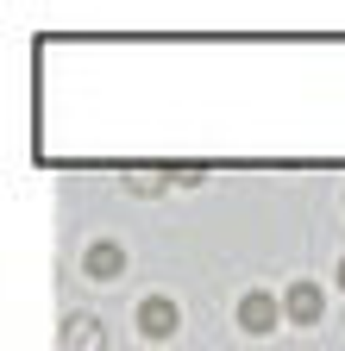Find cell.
I'll use <instances>...</instances> for the list:
<instances>
[{
  "label": "cell",
  "mask_w": 345,
  "mask_h": 351,
  "mask_svg": "<svg viewBox=\"0 0 345 351\" xmlns=\"http://www.w3.org/2000/svg\"><path fill=\"white\" fill-rule=\"evenodd\" d=\"M276 320H283V307H276L270 289H251V295L239 301V326H245V332H270Z\"/></svg>",
  "instance_id": "cell-1"
},
{
  "label": "cell",
  "mask_w": 345,
  "mask_h": 351,
  "mask_svg": "<svg viewBox=\"0 0 345 351\" xmlns=\"http://www.w3.org/2000/svg\"><path fill=\"white\" fill-rule=\"evenodd\" d=\"M176 301H169V295H151L145 307H139V332H151V339H169V332H176Z\"/></svg>",
  "instance_id": "cell-2"
},
{
  "label": "cell",
  "mask_w": 345,
  "mask_h": 351,
  "mask_svg": "<svg viewBox=\"0 0 345 351\" xmlns=\"http://www.w3.org/2000/svg\"><path fill=\"white\" fill-rule=\"evenodd\" d=\"M289 314H295L301 326H314V320H320V289H314V282H295V289H289Z\"/></svg>",
  "instance_id": "cell-3"
},
{
  "label": "cell",
  "mask_w": 345,
  "mask_h": 351,
  "mask_svg": "<svg viewBox=\"0 0 345 351\" xmlns=\"http://www.w3.org/2000/svg\"><path fill=\"white\" fill-rule=\"evenodd\" d=\"M119 270H126V251L119 245H107V239L88 245V276H119Z\"/></svg>",
  "instance_id": "cell-4"
},
{
  "label": "cell",
  "mask_w": 345,
  "mask_h": 351,
  "mask_svg": "<svg viewBox=\"0 0 345 351\" xmlns=\"http://www.w3.org/2000/svg\"><path fill=\"white\" fill-rule=\"evenodd\" d=\"M63 339H75V351H101V326H95V320H82V314L63 326Z\"/></svg>",
  "instance_id": "cell-5"
},
{
  "label": "cell",
  "mask_w": 345,
  "mask_h": 351,
  "mask_svg": "<svg viewBox=\"0 0 345 351\" xmlns=\"http://www.w3.org/2000/svg\"><path fill=\"white\" fill-rule=\"evenodd\" d=\"M339 289H345V263H339Z\"/></svg>",
  "instance_id": "cell-6"
}]
</instances>
